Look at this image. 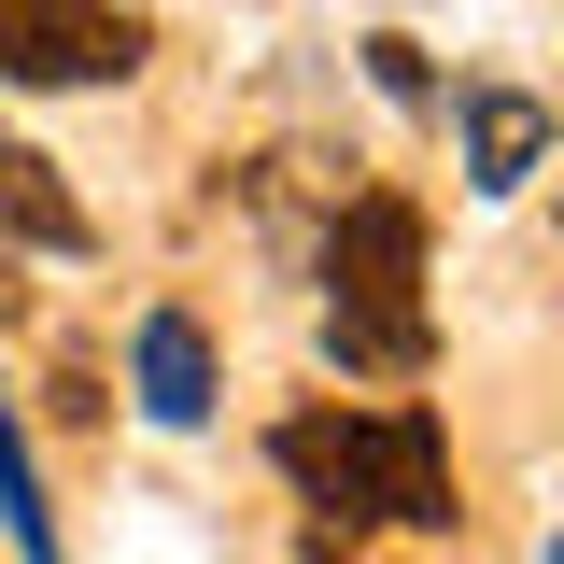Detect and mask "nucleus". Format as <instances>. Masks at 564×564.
Returning <instances> with one entry per match:
<instances>
[{
  "label": "nucleus",
  "instance_id": "nucleus-1",
  "mask_svg": "<svg viewBox=\"0 0 564 564\" xmlns=\"http://www.w3.org/2000/svg\"><path fill=\"white\" fill-rule=\"evenodd\" d=\"M269 466L311 494V522L352 536V522H410V536H452V437L423 410H282Z\"/></svg>",
  "mask_w": 564,
  "mask_h": 564
},
{
  "label": "nucleus",
  "instance_id": "nucleus-2",
  "mask_svg": "<svg viewBox=\"0 0 564 564\" xmlns=\"http://www.w3.org/2000/svg\"><path fill=\"white\" fill-rule=\"evenodd\" d=\"M325 352L367 381H423V212L352 198L325 226Z\"/></svg>",
  "mask_w": 564,
  "mask_h": 564
},
{
  "label": "nucleus",
  "instance_id": "nucleus-3",
  "mask_svg": "<svg viewBox=\"0 0 564 564\" xmlns=\"http://www.w3.org/2000/svg\"><path fill=\"white\" fill-rule=\"evenodd\" d=\"M141 14L113 0H0V85H128Z\"/></svg>",
  "mask_w": 564,
  "mask_h": 564
},
{
  "label": "nucleus",
  "instance_id": "nucleus-4",
  "mask_svg": "<svg viewBox=\"0 0 564 564\" xmlns=\"http://www.w3.org/2000/svg\"><path fill=\"white\" fill-rule=\"evenodd\" d=\"M536 155H551V113L522 85H466V184L508 198V184H536Z\"/></svg>",
  "mask_w": 564,
  "mask_h": 564
},
{
  "label": "nucleus",
  "instance_id": "nucleus-5",
  "mask_svg": "<svg viewBox=\"0 0 564 564\" xmlns=\"http://www.w3.org/2000/svg\"><path fill=\"white\" fill-rule=\"evenodd\" d=\"M141 410L155 423H212V339H198V311H141Z\"/></svg>",
  "mask_w": 564,
  "mask_h": 564
},
{
  "label": "nucleus",
  "instance_id": "nucleus-6",
  "mask_svg": "<svg viewBox=\"0 0 564 564\" xmlns=\"http://www.w3.org/2000/svg\"><path fill=\"white\" fill-rule=\"evenodd\" d=\"M0 226H14L29 254H85V212L57 198V170H43L29 141H0Z\"/></svg>",
  "mask_w": 564,
  "mask_h": 564
},
{
  "label": "nucleus",
  "instance_id": "nucleus-7",
  "mask_svg": "<svg viewBox=\"0 0 564 564\" xmlns=\"http://www.w3.org/2000/svg\"><path fill=\"white\" fill-rule=\"evenodd\" d=\"M0 536H14V564H57V508H43V480H29V437H14V395H0Z\"/></svg>",
  "mask_w": 564,
  "mask_h": 564
},
{
  "label": "nucleus",
  "instance_id": "nucleus-8",
  "mask_svg": "<svg viewBox=\"0 0 564 564\" xmlns=\"http://www.w3.org/2000/svg\"><path fill=\"white\" fill-rule=\"evenodd\" d=\"M551 564H564V551H551Z\"/></svg>",
  "mask_w": 564,
  "mask_h": 564
}]
</instances>
